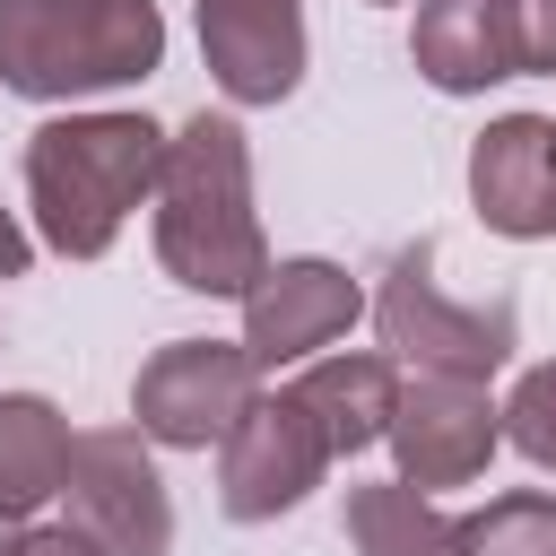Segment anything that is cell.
<instances>
[{
  "instance_id": "cell-1",
  "label": "cell",
  "mask_w": 556,
  "mask_h": 556,
  "mask_svg": "<svg viewBox=\"0 0 556 556\" xmlns=\"http://www.w3.org/2000/svg\"><path fill=\"white\" fill-rule=\"evenodd\" d=\"M156 269L182 295H235L269 269V235L252 208V139L235 113H191L165 130L156 165Z\"/></svg>"
},
{
  "instance_id": "cell-2",
  "label": "cell",
  "mask_w": 556,
  "mask_h": 556,
  "mask_svg": "<svg viewBox=\"0 0 556 556\" xmlns=\"http://www.w3.org/2000/svg\"><path fill=\"white\" fill-rule=\"evenodd\" d=\"M165 130L148 113H52L26 139V208L43 252L61 261H104L122 226L156 200Z\"/></svg>"
},
{
  "instance_id": "cell-3",
  "label": "cell",
  "mask_w": 556,
  "mask_h": 556,
  "mask_svg": "<svg viewBox=\"0 0 556 556\" xmlns=\"http://www.w3.org/2000/svg\"><path fill=\"white\" fill-rule=\"evenodd\" d=\"M156 0H0V87L26 104H78L156 78Z\"/></svg>"
},
{
  "instance_id": "cell-4",
  "label": "cell",
  "mask_w": 556,
  "mask_h": 556,
  "mask_svg": "<svg viewBox=\"0 0 556 556\" xmlns=\"http://www.w3.org/2000/svg\"><path fill=\"white\" fill-rule=\"evenodd\" d=\"M374 330H382V356L408 365V374H434V382H495L521 348V304L513 295H452L434 278V243H400L382 261V287H374Z\"/></svg>"
},
{
  "instance_id": "cell-5",
  "label": "cell",
  "mask_w": 556,
  "mask_h": 556,
  "mask_svg": "<svg viewBox=\"0 0 556 556\" xmlns=\"http://www.w3.org/2000/svg\"><path fill=\"white\" fill-rule=\"evenodd\" d=\"M61 513L104 556H174V495H165L156 443L139 426H87V434H70Z\"/></svg>"
},
{
  "instance_id": "cell-6",
  "label": "cell",
  "mask_w": 556,
  "mask_h": 556,
  "mask_svg": "<svg viewBox=\"0 0 556 556\" xmlns=\"http://www.w3.org/2000/svg\"><path fill=\"white\" fill-rule=\"evenodd\" d=\"M261 391L243 339H165L139 374H130V426L156 452H208L226 443V426L243 417V400Z\"/></svg>"
},
{
  "instance_id": "cell-7",
  "label": "cell",
  "mask_w": 556,
  "mask_h": 556,
  "mask_svg": "<svg viewBox=\"0 0 556 556\" xmlns=\"http://www.w3.org/2000/svg\"><path fill=\"white\" fill-rule=\"evenodd\" d=\"M330 478V443L295 391H252L217 443V504L226 521H278Z\"/></svg>"
},
{
  "instance_id": "cell-8",
  "label": "cell",
  "mask_w": 556,
  "mask_h": 556,
  "mask_svg": "<svg viewBox=\"0 0 556 556\" xmlns=\"http://www.w3.org/2000/svg\"><path fill=\"white\" fill-rule=\"evenodd\" d=\"M356 321H365V287H356L339 261H321V252L269 261V269L243 287V356H252V374L313 365V356H330Z\"/></svg>"
},
{
  "instance_id": "cell-9",
  "label": "cell",
  "mask_w": 556,
  "mask_h": 556,
  "mask_svg": "<svg viewBox=\"0 0 556 556\" xmlns=\"http://www.w3.org/2000/svg\"><path fill=\"white\" fill-rule=\"evenodd\" d=\"M382 443H391V460H400V486L443 495V486H478V478H486V460L504 452V417H495L486 382L408 374Z\"/></svg>"
},
{
  "instance_id": "cell-10",
  "label": "cell",
  "mask_w": 556,
  "mask_h": 556,
  "mask_svg": "<svg viewBox=\"0 0 556 556\" xmlns=\"http://www.w3.org/2000/svg\"><path fill=\"white\" fill-rule=\"evenodd\" d=\"M469 208L504 243L556 235V113H495L469 139Z\"/></svg>"
},
{
  "instance_id": "cell-11",
  "label": "cell",
  "mask_w": 556,
  "mask_h": 556,
  "mask_svg": "<svg viewBox=\"0 0 556 556\" xmlns=\"http://www.w3.org/2000/svg\"><path fill=\"white\" fill-rule=\"evenodd\" d=\"M200 61L226 104H287L304 87V0H200Z\"/></svg>"
},
{
  "instance_id": "cell-12",
  "label": "cell",
  "mask_w": 556,
  "mask_h": 556,
  "mask_svg": "<svg viewBox=\"0 0 556 556\" xmlns=\"http://www.w3.org/2000/svg\"><path fill=\"white\" fill-rule=\"evenodd\" d=\"M287 391L313 408V426H321L330 460H348V452H374V443L391 434V408H400V365H391L382 348H330V356H313Z\"/></svg>"
},
{
  "instance_id": "cell-13",
  "label": "cell",
  "mask_w": 556,
  "mask_h": 556,
  "mask_svg": "<svg viewBox=\"0 0 556 556\" xmlns=\"http://www.w3.org/2000/svg\"><path fill=\"white\" fill-rule=\"evenodd\" d=\"M408 61L434 96H486L513 78L504 52V0H417L408 26Z\"/></svg>"
},
{
  "instance_id": "cell-14",
  "label": "cell",
  "mask_w": 556,
  "mask_h": 556,
  "mask_svg": "<svg viewBox=\"0 0 556 556\" xmlns=\"http://www.w3.org/2000/svg\"><path fill=\"white\" fill-rule=\"evenodd\" d=\"M61 469H70V417L43 391H0V521H35L43 504H61Z\"/></svg>"
},
{
  "instance_id": "cell-15",
  "label": "cell",
  "mask_w": 556,
  "mask_h": 556,
  "mask_svg": "<svg viewBox=\"0 0 556 556\" xmlns=\"http://www.w3.org/2000/svg\"><path fill=\"white\" fill-rule=\"evenodd\" d=\"M348 547L356 556H452V513L400 478L348 486Z\"/></svg>"
},
{
  "instance_id": "cell-16",
  "label": "cell",
  "mask_w": 556,
  "mask_h": 556,
  "mask_svg": "<svg viewBox=\"0 0 556 556\" xmlns=\"http://www.w3.org/2000/svg\"><path fill=\"white\" fill-rule=\"evenodd\" d=\"M452 556H556V495L504 486L478 513H452Z\"/></svg>"
},
{
  "instance_id": "cell-17",
  "label": "cell",
  "mask_w": 556,
  "mask_h": 556,
  "mask_svg": "<svg viewBox=\"0 0 556 556\" xmlns=\"http://www.w3.org/2000/svg\"><path fill=\"white\" fill-rule=\"evenodd\" d=\"M495 417H504V443H513L530 469H547V478H556V356L521 365V382L495 400Z\"/></svg>"
},
{
  "instance_id": "cell-18",
  "label": "cell",
  "mask_w": 556,
  "mask_h": 556,
  "mask_svg": "<svg viewBox=\"0 0 556 556\" xmlns=\"http://www.w3.org/2000/svg\"><path fill=\"white\" fill-rule=\"evenodd\" d=\"M513 78H556V0H504Z\"/></svg>"
},
{
  "instance_id": "cell-19",
  "label": "cell",
  "mask_w": 556,
  "mask_h": 556,
  "mask_svg": "<svg viewBox=\"0 0 556 556\" xmlns=\"http://www.w3.org/2000/svg\"><path fill=\"white\" fill-rule=\"evenodd\" d=\"M9 556H104V547H96V539L61 513V521H26V530L9 539Z\"/></svg>"
},
{
  "instance_id": "cell-20",
  "label": "cell",
  "mask_w": 556,
  "mask_h": 556,
  "mask_svg": "<svg viewBox=\"0 0 556 556\" xmlns=\"http://www.w3.org/2000/svg\"><path fill=\"white\" fill-rule=\"evenodd\" d=\"M26 269H35V235L0 208V278H26Z\"/></svg>"
},
{
  "instance_id": "cell-21",
  "label": "cell",
  "mask_w": 556,
  "mask_h": 556,
  "mask_svg": "<svg viewBox=\"0 0 556 556\" xmlns=\"http://www.w3.org/2000/svg\"><path fill=\"white\" fill-rule=\"evenodd\" d=\"M9 539H17V521H0V556H9Z\"/></svg>"
},
{
  "instance_id": "cell-22",
  "label": "cell",
  "mask_w": 556,
  "mask_h": 556,
  "mask_svg": "<svg viewBox=\"0 0 556 556\" xmlns=\"http://www.w3.org/2000/svg\"><path fill=\"white\" fill-rule=\"evenodd\" d=\"M374 9H391V0H374Z\"/></svg>"
}]
</instances>
